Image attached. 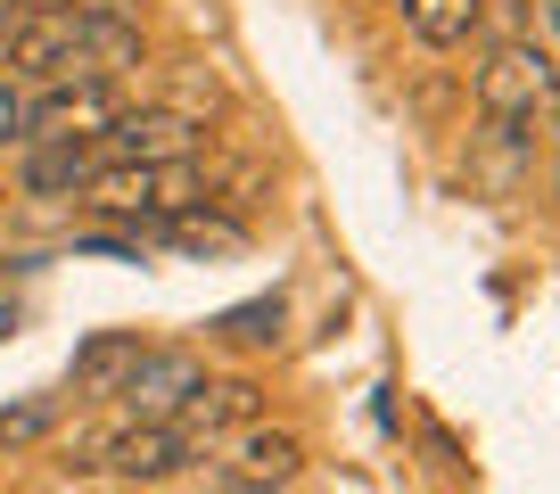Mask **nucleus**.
Instances as JSON below:
<instances>
[{
	"label": "nucleus",
	"mask_w": 560,
	"mask_h": 494,
	"mask_svg": "<svg viewBox=\"0 0 560 494\" xmlns=\"http://www.w3.org/2000/svg\"><path fill=\"white\" fill-rule=\"evenodd\" d=\"M74 198H83V214H100V223L149 239L158 223L207 207V174H198V157H190V165H100Z\"/></svg>",
	"instance_id": "obj_1"
},
{
	"label": "nucleus",
	"mask_w": 560,
	"mask_h": 494,
	"mask_svg": "<svg viewBox=\"0 0 560 494\" xmlns=\"http://www.w3.org/2000/svg\"><path fill=\"white\" fill-rule=\"evenodd\" d=\"M560 83H552V50H544L536 34H511L487 50V67H478V107H487L494 124H503L511 141H527L544 116H552Z\"/></svg>",
	"instance_id": "obj_2"
},
{
	"label": "nucleus",
	"mask_w": 560,
	"mask_h": 494,
	"mask_svg": "<svg viewBox=\"0 0 560 494\" xmlns=\"http://www.w3.org/2000/svg\"><path fill=\"white\" fill-rule=\"evenodd\" d=\"M207 124L182 116V107H124L100 132V165H190Z\"/></svg>",
	"instance_id": "obj_3"
},
{
	"label": "nucleus",
	"mask_w": 560,
	"mask_h": 494,
	"mask_svg": "<svg viewBox=\"0 0 560 494\" xmlns=\"http://www.w3.org/2000/svg\"><path fill=\"white\" fill-rule=\"evenodd\" d=\"M116 116H124L116 83H34L25 141H100Z\"/></svg>",
	"instance_id": "obj_4"
},
{
	"label": "nucleus",
	"mask_w": 560,
	"mask_h": 494,
	"mask_svg": "<svg viewBox=\"0 0 560 494\" xmlns=\"http://www.w3.org/2000/svg\"><path fill=\"white\" fill-rule=\"evenodd\" d=\"M214 454H223V486H264V494L289 486V478L305 470V437L298 428H264V421L231 428Z\"/></svg>",
	"instance_id": "obj_5"
},
{
	"label": "nucleus",
	"mask_w": 560,
	"mask_h": 494,
	"mask_svg": "<svg viewBox=\"0 0 560 494\" xmlns=\"http://www.w3.org/2000/svg\"><path fill=\"white\" fill-rule=\"evenodd\" d=\"M124 67H140V25L116 0H83L74 9V83H116Z\"/></svg>",
	"instance_id": "obj_6"
},
{
	"label": "nucleus",
	"mask_w": 560,
	"mask_h": 494,
	"mask_svg": "<svg viewBox=\"0 0 560 494\" xmlns=\"http://www.w3.org/2000/svg\"><path fill=\"white\" fill-rule=\"evenodd\" d=\"M198 379H207V363H198L190 346H140V363L124 370L116 396H124V412H132V421H165V412H174Z\"/></svg>",
	"instance_id": "obj_7"
},
{
	"label": "nucleus",
	"mask_w": 560,
	"mask_h": 494,
	"mask_svg": "<svg viewBox=\"0 0 560 494\" xmlns=\"http://www.w3.org/2000/svg\"><path fill=\"white\" fill-rule=\"evenodd\" d=\"M100 174V141H25L18 149V181L34 198H74Z\"/></svg>",
	"instance_id": "obj_8"
},
{
	"label": "nucleus",
	"mask_w": 560,
	"mask_h": 494,
	"mask_svg": "<svg viewBox=\"0 0 560 494\" xmlns=\"http://www.w3.org/2000/svg\"><path fill=\"white\" fill-rule=\"evenodd\" d=\"M140 346H149L140 330H100L83 354H74V370H67L74 396H116V388H124V370L140 363Z\"/></svg>",
	"instance_id": "obj_9"
},
{
	"label": "nucleus",
	"mask_w": 560,
	"mask_h": 494,
	"mask_svg": "<svg viewBox=\"0 0 560 494\" xmlns=\"http://www.w3.org/2000/svg\"><path fill=\"white\" fill-rule=\"evenodd\" d=\"M404 25L429 50H462V42L487 25V0H404Z\"/></svg>",
	"instance_id": "obj_10"
},
{
	"label": "nucleus",
	"mask_w": 560,
	"mask_h": 494,
	"mask_svg": "<svg viewBox=\"0 0 560 494\" xmlns=\"http://www.w3.org/2000/svg\"><path fill=\"white\" fill-rule=\"evenodd\" d=\"M149 239L182 247V256H231L247 231H240V214H207V207H190V214H174V223H158Z\"/></svg>",
	"instance_id": "obj_11"
},
{
	"label": "nucleus",
	"mask_w": 560,
	"mask_h": 494,
	"mask_svg": "<svg viewBox=\"0 0 560 494\" xmlns=\"http://www.w3.org/2000/svg\"><path fill=\"white\" fill-rule=\"evenodd\" d=\"M280 314H289L280 297H256V305H240V314H223L214 330L240 338V346H272V338H280Z\"/></svg>",
	"instance_id": "obj_12"
},
{
	"label": "nucleus",
	"mask_w": 560,
	"mask_h": 494,
	"mask_svg": "<svg viewBox=\"0 0 560 494\" xmlns=\"http://www.w3.org/2000/svg\"><path fill=\"white\" fill-rule=\"evenodd\" d=\"M25 116H34V83L0 74V149H25Z\"/></svg>",
	"instance_id": "obj_13"
},
{
	"label": "nucleus",
	"mask_w": 560,
	"mask_h": 494,
	"mask_svg": "<svg viewBox=\"0 0 560 494\" xmlns=\"http://www.w3.org/2000/svg\"><path fill=\"white\" fill-rule=\"evenodd\" d=\"M58 421V404L42 396V404H18V412H0V445H25V437H42V428Z\"/></svg>",
	"instance_id": "obj_14"
},
{
	"label": "nucleus",
	"mask_w": 560,
	"mask_h": 494,
	"mask_svg": "<svg viewBox=\"0 0 560 494\" xmlns=\"http://www.w3.org/2000/svg\"><path fill=\"white\" fill-rule=\"evenodd\" d=\"M25 17H50V9H83V0H18Z\"/></svg>",
	"instance_id": "obj_15"
},
{
	"label": "nucleus",
	"mask_w": 560,
	"mask_h": 494,
	"mask_svg": "<svg viewBox=\"0 0 560 494\" xmlns=\"http://www.w3.org/2000/svg\"><path fill=\"white\" fill-rule=\"evenodd\" d=\"M223 494H264V486H223Z\"/></svg>",
	"instance_id": "obj_16"
},
{
	"label": "nucleus",
	"mask_w": 560,
	"mask_h": 494,
	"mask_svg": "<svg viewBox=\"0 0 560 494\" xmlns=\"http://www.w3.org/2000/svg\"><path fill=\"white\" fill-rule=\"evenodd\" d=\"M552 107H560V99H552Z\"/></svg>",
	"instance_id": "obj_17"
}]
</instances>
